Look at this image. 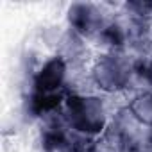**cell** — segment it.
Returning a JSON list of instances; mask_svg holds the SVG:
<instances>
[{
  "mask_svg": "<svg viewBox=\"0 0 152 152\" xmlns=\"http://www.w3.org/2000/svg\"><path fill=\"white\" fill-rule=\"evenodd\" d=\"M109 97L111 95L104 93H86V95L68 93L63 104V113L70 127L91 140L102 134L109 125L116 109L122 107V106H113Z\"/></svg>",
  "mask_w": 152,
  "mask_h": 152,
  "instance_id": "6da1fadb",
  "label": "cell"
},
{
  "mask_svg": "<svg viewBox=\"0 0 152 152\" xmlns=\"http://www.w3.org/2000/svg\"><path fill=\"white\" fill-rule=\"evenodd\" d=\"M134 57L129 52H102L95 54L90 73L99 93L104 95H127L131 88Z\"/></svg>",
  "mask_w": 152,
  "mask_h": 152,
  "instance_id": "7a4b0ae2",
  "label": "cell"
},
{
  "mask_svg": "<svg viewBox=\"0 0 152 152\" xmlns=\"http://www.w3.org/2000/svg\"><path fill=\"white\" fill-rule=\"evenodd\" d=\"M38 138L41 152H88L93 141L70 127L63 107L38 122Z\"/></svg>",
  "mask_w": 152,
  "mask_h": 152,
  "instance_id": "3957f363",
  "label": "cell"
},
{
  "mask_svg": "<svg viewBox=\"0 0 152 152\" xmlns=\"http://www.w3.org/2000/svg\"><path fill=\"white\" fill-rule=\"evenodd\" d=\"M116 15L118 11H113L107 4L73 2L66 9V27L91 41L116 18Z\"/></svg>",
  "mask_w": 152,
  "mask_h": 152,
  "instance_id": "277c9868",
  "label": "cell"
},
{
  "mask_svg": "<svg viewBox=\"0 0 152 152\" xmlns=\"http://www.w3.org/2000/svg\"><path fill=\"white\" fill-rule=\"evenodd\" d=\"M66 84H68V64L59 56L52 54L50 57L41 61L39 68L36 70L34 77L31 81V86L25 93H31V91L45 93V95L68 93Z\"/></svg>",
  "mask_w": 152,
  "mask_h": 152,
  "instance_id": "5b68a950",
  "label": "cell"
},
{
  "mask_svg": "<svg viewBox=\"0 0 152 152\" xmlns=\"http://www.w3.org/2000/svg\"><path fill=\"white\" fill-rule=\"evenodd\" d=\"M93 52L95 50L91 43L70 27L63 29L57 45L54 48V54L59 56L68 64V68H88L95 57Z\"/></svg>",
  "mask_w": 152,
  "mask_h": 152,
  "instance_id": "8992f818",
  "label": "cell"
},
{
  "mask_svg": "<svg viewBox=\"0 0 152 152\" xmlns=\"http://www.w3.org/2000/svg\"><path fill=\"white\" fill-rule=\"evenodd\" d=\"M111 124L118 131L127 152H147L150 127L140 122L127 104L116 109V113L111 118Z\"/></svg>",
  "mask_w": 152,
  "mask_h": 152,
  "instance_id": "52a82bcc",
  "label": "cell"
},
{
  "mask_svg": "<svg viewBox=\"0 0 152 152\" xmlns=\"http://www.w3.org/2000/svg\"><path fill=\"white\" fill-rule=\"evenodd\" d=\"M145 90H152V54L134 57L132 77H131V88L127 91V100L131 95L145 91Z\"/></svg>",
  "mask_w": 152,
  "mask_h": 152,
  "instance_id": "ba28073f",
  "label": "cell"
},
{
  "mask_svg": "<svg viewBox=\"0 0 152 152\" xmlns=\"http://www.w3.org/2000/svg\"><path fill=\"white\" fill-rule=\"evenodd\" d=\"M88 152H127V150H125V145H124L118 131L109 122L106 131L102 134H99L97 138H93Z\"/></svg>",
  "mask_w": 152,
  "mask_h": 152,
  "instance_id": "9c48e42d",
  "label": "cell"
},
{
  "mask_svg": "<svg viewBox=\"0 0 152 152\" xmlns=\"http://www.w3.org/2000/svg\"><path fill=\"white\" fill-rule=\"evenodd\" d=\"M127 106L140 122H143L147 127H152V90H145L131 95Z\"/></svg>",
  "mask_w": 152,
  "mask_h": 152,
  "instance_id": "30bf717a",
  "label": "cell"
},
{
  "mask_svg": "<svg viewBox=\"0 0 152 152\" xmlns=\"http://www.w3.org/2000/svg\"><path fill=\"white\" fill-rule=\"evenodd\" d=\"M118 11L122 15H127V16H132V18L152 22V2H147V0H132V2H125V4L120 6Z\"/></svg>",
  "mask_w": 152,
  "mask_h": 152,
  "instance_id": "8fae6325",
  "label": "cell"
}]
</instances>
